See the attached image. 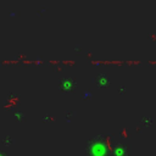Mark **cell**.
I'll list each match as a JSON object with an SVG mask.
<instances>
[{"label":"cell","instance_id":"obj_1","mask_svg":"<svg viewBox=\"0 0 156 156\" xmlns=\"http://www.w3.org/2000/svg\"><path fill=\"white\" fill-rule=\"evenodd\" d=\"M0 156H7V152H5L4 150H0Z\"/></svg>","mask_w":156,"mask_h":156}]
</instances>
